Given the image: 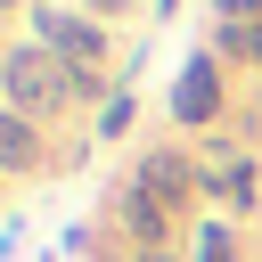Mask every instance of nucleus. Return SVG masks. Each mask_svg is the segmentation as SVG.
Wrapping results in <instances>:
<instances>
[{"instance_id":"1","label":"nucleus","mask_w":262,"mask_h":262,"mask_svg":"<svg viewBox=\"0 0 262 262\" xmlns=\"http://www.w3.org/2000/svg\"><path fill=\"white\" fill-rule=\"evenodd\" d=\"M0 82H8V98H16L25 123L33 115H57L66 98H98V66H66L49 49H8L0 57Z\"/></svg>"},{"instance_id":"2","label":"nucleus","mask_w":262,"mask_h":262,"mask_svg":"<svg viewBox=\"0 0 262 262\" xmlns=\"http://www.w3.org/2000/svg\"><path fill=\"white\" fill-rule=\"evenodd\" d=\"M33 33H41V49L66 57V66H98V25H90V16H57V8H41Z\"/></svg>"},{"instance_id":"3","label":"nucleus","mask_w":262,"mask_h":262,"mask_svg":"<svg viewBox=\"0 0 262 262\" xmlns=\"http://www.w3.org/2000/svg\"><path fill=\"white\" fill-rule=\"evenodd\" d=\"M172 115H180V123H213V115H221V74H213V57H188V66H180Z\"/></svg>"},{"instance_id":"4","label":"nucleus","mask_w":262,"mask_h":262,"mask_svg":"<svg viewBox=\"0 0 262 262\" xmlns=\"http://www.w3.org/2000/svg\"><path fill=\"white\" fill-rule=\"evenodd\" d=\"M33 164H41L33 123H25V115H0V172H33Z\"/></svg>"},{"instance_id":"5","label":"nucleus","mask_w":262,"mask_h":262,"mask_svg":"<svg viewBox=\"0 0 262 262\" xmlns=\"http://www.w3.org/2000/svg\"><path fill=\"white\" fill-rule=\"evenodd\" d=\"M139 188H147L156 205H180V196H188V172H180V156H147V172H139Z\"/></svg>"},{"instance_id":"6","label":"nucleus","mask_w":262,"mask_h":262,"mask_svg":"<svg viewBox=\"0 0 262 262\" xmlns=\"http://www.w3.org/2000/svg\"><path fill=\"white\" fill-rule=\"evenodd\" d=\"M123 221H131V237H164V205H156L147 188H131V196H123Z\"/></svg>"},{"instance_id":"7","label":"nucleus","mask_w":262,"mask_h":262,"mask_svg":"<svg viewBox=\"0 0 262 262\" xmlns=\"http://www.w3.org/2000/svg\"><path fill=\"white\" fill-rule=\"evenodd\" d=\"M221 41H229V57H262V25H221Z\"/></svg>"},{"instance_id":"8","label":"nucleus","mask_w":262,"mask_h":262,"mask_svg":"<svg viewBox=\"0 0 262 262\" xmlns=\"http://www.w3.org/2000/svg\"><path fill=\"white\" fill-rule=\"evenodd\" d=\"M196 262H229V229H213V221H205V246H196Z\"/></svg>"},{"instance_id":"9","label":"nucleus","mask_w":262,"mask_h":262,"mask_svg":"<svg viewBox=\"0 0 262 262\" xmlns=\"http://www.w3.org/2000/svg\"><path fill=\"white\" fill-rule=\"evenodd\" d=\"M221 8H229V25H246V8H262V0H221Z\"/></svg>"},{"instance_id":"10","label":"nucleus","mask_w":262,"mask_h":262,"mask_svg":"<svg viewBox=\"0 0 262 262\" xmlns=\"http://www.w3.org/2000/svg\"><path fill=\"white\" fill-rule=\"evenodd\" d=\"M164 8H172V0H164Z\"/></svg>"},{"instance_id":"11","label":"nucleus","mask_w":262,"mask_h":262,"mask_svg":"<svg viewBox=\"0 0 262 262\" xmlns=\"http://www.w3.org/2000/svg\"><path fill=\"white\" fill-rule=\"evenodd\" d=\"M0 8H8V0H0Z\"/></svg>"}]
</instances>
